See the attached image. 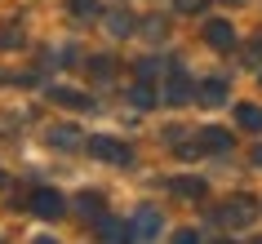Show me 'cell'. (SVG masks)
I'll list each match as a JSON object with an SVG mask.
<instances>
[{
  "label": "cell",
  "instance_id": "4",
  "mask_svg": "<svg viewBox=\"0 0 262 244\" xmlns=\"http://www.w3.org/2000/svg\"><path fill=\"white\" fill-rule=\"evenodd\" d=\"M76 129H71V124H62V129H54V134H49V142H54V147H76Z\"/></svg>",
  "mask_w": 262,
  "mask_h": 244
},
{
  "label": "cell",
  "instance_id": "2",
  "mask_svg": "<svg viewBox=\"0 0 262 244\" xmlns=\"http://www.w3.org/2000/svg\"><path fill=\"white\" fill-rule=\"evenodd\" d=\"M89 151H94V156H102V160H116V164H124V160H129V151H124V147H116L111 138H89Z\"/></svg>",
  "mask_w": 262,
  "mask_h": 244
},
{
  "label": "cell",
  "instance_id": "12",
  "mask_svg": "<svg viewBox=\"0 0 262 244\" xmlns=\"http://www.w3.org/2000/svg\"><path fill=\"white\" fill-rule=\"evenodd\" d=\"M173 244H200V240H195V231H178V235H173Z\"/></svg>",
  "mask_w": 262,
  "mask_h": 244
},
{
  "label": "cell",
  "instance_id": "7",
  "mask_svg": "<svg viewBox=\"0 0 262 244\" xmlns=\"http://www.w3.org/2000/svg\"><path fill=\"white\" fill-rule=\"evenodd\" d=\"M98 231H102V240H107V244H120V240H124V231L116 227V222H102Z\"/></svg>",
  "mask_w": 262,
  "mask_h": 244
},
{
  "label": "cell",
  "instance_id": "6",
  "mask_svg": "<svg viewBox=\"0 0 262 244\" xmlns=\"http://www.w3.org/2000/svg\"><path fill=\"white\" fill-rule=\"evenodd\" d=\"M182 98H187V80L173 76V80H169V102H182Z\"/></svg>",
  "mask_w": 262,
  "mask_h": 244
},
{
  "label": "cell",
  "instance_id": "9",
  "mask_svg": "<svg viewBox=\"0 0 262 244\" xmlns=\"http://www.w3.org/2000/svg\"><path fill=\"white\" fill-rule=\"evenodd\" d=\"M129 102H134V107H151V94H147V89H134V94H129Z\"/></svg>",
  "mask_w": 262,
  "mask_h": 244
},
{
  "label": "cell",
  "instance_id": "13",
  "mask_svg": "<svg viewBox=\"0 0 262 244\" xmlns=\"http://www.w3.org/2000/svg\"><path fill=\"white\" fill-rule=\"evenodd\" d=\"M76 14H94V0H76Z\"/></svg>",
  "mask_w": 262,
  "mask_h": 244
},
{
  "label": "cell",
  "instance_id": "10",
  "mask_svg": "<svg viewBox=\"0 0 262 244\" xmlns=\"http://www.w3.org/2000/svg\"><path fill=\"white\" fill-rule=\"evenodd\" d=\"M205 142H209V147H227V134H222V129H209Z\"/></svg>",
  "mask_w": 262,
  "mask_h": 244
},
{
  "label": "cell",
  "instance_id": "5",
  "mask_svg": "<svg viewBox=\"0 0 262 244\" xmlns=\"http://www.w3.org/2000/svg\"><path fill=\"white\" fill-rule=\"evenodd\" d=\"M209 40L218 45V49H222V45H231V27H227V23H209Z\"/></svg>",
  "mask_w": 262,
  "mask_h": 244
},
{
  "label": "cell",
  "instance_id": "15",
  "mask_svg": "<svg viewBox=\"0 0 262 244\" xmlns=\"http://www.w3.org/2000/svg\"><path fill=\"white\" fill-rule=\"evenodd\" d=\"M40 244H54V240H40Z\"/></svg>",
  "mask_w": 262,
  "mask_h": 244
},
{
  "label": "cell",
  "instance_id": "8",
  "mask_svg": "<svg viewBox=\"0 0 262 244\" xmlns=\"http://www.w3.org/2000/svg\"><path fill=\"white\" fill-rule=\"evenodd\" d=\"M240 124H245V129H262V111L245 107V111H240Z\"/></svg>",
  "mask_w": 262,
  "mask_h": 244
},
{
  "label": "cell",
  "instance_id": "11",
  "mask_svg": "<svg viewBox=\"0 0 262 244\" xmlns=\"http://www.w3.org/2000/svg\"><path fill=\"white\" fill-rule=\"evenodd\" d=\"M200 98H205V102H218V98H222V84H205V89H200Z\"/></svg>",
  "mask_w": 262,
  "mask_h": 244
},
{
  "label": "cell",
  "instance_id": "14",
  "mask_svg": "<svg viewBox=\"0 0 262 244\" xmlns=\"http://www.w3.org/2000/svg\"><path fill=\"white\" fill-rule=\"evenodd\" d=\"M182 9H200V5H205V0H178Z\"/></svg>",
  "mask_w": 262,
  "mask_h": 244
},
{
  "label": "cell",
  "instance_id": "3",
  "mask_svg": "<svg viewBox=\"0 0 262 244\" xmlns=\"http://www.w3.org/2000/svg\"><path fill=\"white\" fill-rule=\"evenodd\" d=\"M156 231H160V217H156L151 209H142V213L134 217V235H142V240H147V235H156Z\"/></svg>",
  "mask_w": 262,
  "mask_h": 244
},
{
  "label": "cell",
  "instance_id": "1",
  "mask_svg": "<svg viewBox=\"0 0 262 244\" xmlns=\"http://www.w3.org/2000/svg\"><path fill=\"white\" fill-rule=\"evenodd\" d=\"M31 209L40 217H62V195H58V191H36V195H31Z\"/></svg>",
  "mask_w": 262,
  "mask_h": 244
}]
</instances>
